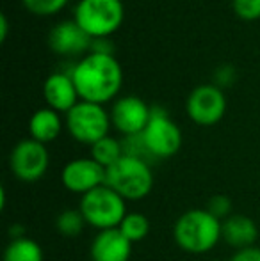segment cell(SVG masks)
<instances>
[{"label": "cell", "mask_w": 260, "mask_h": 261, "mask_svg": "<svg viewBox=\"0 0 260 261\" xmlns=\"http://www.w3.org/2000/svg\"><path fill=\"white\" fill-rule=\"evenodd\" d=\"M72 79L80 100L91 103H105L122 89L123 69L112 54L91 50L73 66Z\"/></svg>", "instance_id": "obj_1"}, {"label": "cell", "mask_w": 260, "mask_h": 261, "mask_svg": "<svg viewBox=\"0 0 260 261\" xmlns=\"http://www.w3.org/2000/svg\"><path fill=\"white\" fill-rule=\"evenodd\" d=\"M173 237L182 251L205 254L221 240V220L207 210H189L175 222Z\"/></svg>", "instance_id": "obj_2"}, {"label": "cell", "mask_w": 260, "mask_h": 261, "mask_svg": "<svg viewBox=\"0 0 260 261\" xmlns=\"http://www.w3.org/2000/svg\"><path fill=\"white\" fill-rule=\"evenodd\" d=\"M105 185L129 201H139L146 197L153 189V174L150 164L141 158L123 155L105 169Z\"/></svg>", "instance_id": "obj_3"}, {"label": "cell", "mask_w": 260, "mask_h": 261, "mask_svg": "<svg viewBox=\"0 0 260 261\" xmlns=\"http://www.w3.org/2000/svg\"><path fill=\"white\" fill-rule=\"evenodd\" d=\"M125 16L122 0H79L73 20L93 39L111 36L120 29Z\"/></svg>", "instance_id": "obj_4"}, {"label": "cell", "mask_w": 260, "mask_h": 261, "mask_svg": "<svg viewBox=\"0 0 260 261\" xmlns=\"http://www.w3.org/2000/svg\"><path fill=\"white\" fill-rule=\"evenodd\" d=\"M79 210L86 222L100 231L120 227L127 215L125 199L107 185H102L82 196Z\"/></svg>", "instance_id": "obj_5"}, {"label": "cell", "mask_w": 260, "mask_h": 261, "mask_svg": "<svg viewBox=\"0 0 260 261\" xmlns=\"http://www.w3.org/2000/svg\"><path fill=\"white\" fill-rule=\"evenodd\" d=\"M111 114L100 103L80 100L66 112V128L75 141L93 146L100 139L107 137L111 128Z\"/></svg>", "instance_id": "obj_6"}, {"label": "cell", "mask_w": 260, "mask_h": 261, "mask_svg": "<svg viewBox=\"0 0 260 261\" xmlns=\"http://www.w3.org/2000/svg\"><path fill=\"white\" fill-rule=\"evenodd\" d=\"M146 149L153 158H170L180 149L182 132L168 112L160 107H152L148 126L141 134Z\"/></svg>", "instance_id": "obj_7"}, {"label": "cell", "mask_w": 260, "mask_h": 261, "mask_svg": "<svg viewBox=\"0 0 260 261\" xmlns=\"http://www.w3.org/2000/svg\"><path fill=\"white\" fill-rule=\"evenodd\" d=\"M187 114L196 124L212 126L219 123L226 112V96L216 84H201L189 93L185 101Z\"/></svg>", "instance_id": "obj_8"}, {"label": "cell", "mask_w": 260, "mask_h": 261, "mask_svg": "<svg viewBox=\"0 0 260 261\" xmlns=\"http://www.w3.org/2000/svg\"><path fill=\"white\" fill-rule=\"evenodd\" d=\"M50 156L46 146L34 139H23L13 148L9 156V165L13 174L21 181H38L49 169Z\"/></svg>", "instance_id": "obj_9"}, {"label": "cell", "mask_w": 260, "mask_h": 261, "mask_svg": "<svg viewBox=\"0 0 260 261\" xmlns=\"http://www.w3.org/2000/svg\"><path fill=\"white\" fill-rule=\"evenodd\" d=\"M152 117V107L135 94H127L114 101L111 109V123L125 137L141 135Z\"/></svg>", "instance_id": "obj_10"}, {"label": "cell", "mask_w": 260, "mask_h": 261, "mask_svg": "<svg viewBox=\"0 0 260 261\" xmlns=\"http://www.w3.org/2000/svg\"><path fill=\"white\" fill-rule=\"evenodd\" d=\"M61 179L69 192L86 196L91 190L105 185V169L93 158H75L64 165Z\"/></svg>", "instance_id": "obj_11"}, {"label": "cell", "mask_w": 260, "mask_h": 261, "mask_svg": "<svg viewBox=\"0 0 260 261\" xmlns=\"http://www.w3.org/2000/svg\"><path fill=\"white\" fill-rule=\"evenodd\" d=\"M93 38L75 20H64L49 32V46L59 55H79L91 48Z\"/></svg>", "instance_id": "obj_12"}, {"label": "cell", "mask_w": 260, "mask_h": 261, "mask_svg": "<svg viewBox=\"0 0 260 261\" xmlns=\"http://www.w3.org/2000/svg\"><path fill=\"white\" fill-rule=\"evenodd\" d=\"M43 96L50 109L57 112H68L79 103V91L72 79V73L56 71L43 82Z\"/></svg>", "instance_id": "obj_13"}, {"label": "cell", "mask_w": 260, "mask_h": 261, "mask_svg": "<svg viewBox=\"0 0 260 261\" xmlns=\"http://www.w3.org/2000/svg\"><path fill=\"white\" fill-rule=\"evenodd\" d=\"M130 254L132 242L123 237L118 227L100 231L91 244V259L93 261H129Z\"/></svg>", "instance_id": "obj_14"}, {"label": "cell", "mask_w": 260, "mask_h": 261, "mask_svg": "<svg viewBox=\"0 0 260 261\" xmlns=\"http://www.w3.org/2000/svg\"><path fill=\"white\" fill-rule=\"evenodd\" d=\"M258 238V227L246 215H230L221 222V240L237 251L253 247Z\"/></svg>", "instance_id": "obj_15"}, {"label": "cell", "mask_w": 260, "mask_h": 261, "mask_svg": "<svg viewBox=\"0 0 260 261\" xmlns=\"http://www.w3.org/2000/svg\"><path fill=\"white\" fill-rule=\"evenodd\" d=\"M61 130H63V121L57 110L45 107V109L36 110L31 116L29 121V132H31V139L46 144L52 142L59 137Z\"/></svg>", "instance_id": "obj_16"}, {"label": "cell", "mask_w": 260, "mask_h": 261, "mask_svg": "<svg viewBox=\"0 0 260 261\" xmlns=\"http://www.w3.org/2000/svg\"><path fill=\"white\" fill-rule=\"evenodd\" d=\"M123 155H125L123 153V144L120 141H116L114 137H111V135L100 139V141L91 146V158L97 164H100L104 169H109L111 165H114Z\"/></svg>", "instance_id": "obj_17"}, {"label": "cell", "mask_w": 260, "mask_h": 261, "mask_svg": "<svg viewBox=\"0 0 260 261\" xmlns=\"http://www.w3.org/2000/svg\"><path fill=\"white\" fill-rule=\"evenodd\" d=\"M4 261H43V251L31 238H14L4 252Z\"/></svg>", "instance_id": "obj_18"}, {"label": "cell", "mask_w": 260, "mask_h": 261, "mask_svg": "<svg viewBox=\"0 0 260 261\" xmlns=\"http://www.w3.org/2000/svg\"><path fill=\"white\" fill-rule=\"evenodd\" d=\"M118 229L122 231L123 237L129 242H132V244H134V242H141L143 238H146L150 233V220L146 219L143 213L130 212L125 215V219L120 224Z\"/></svg>", "instance_id": "obj_19"}, {"label": "cell", "mask_w": 260, "mask_h": 261, "mask_svg": "<svg viewBox=\"0 0 260 261\" xmlns=\"http://www.w3.org/2000/svg\"><path fill=\"white\" fill-rule=\"evenodd\" d=\"M86 219H84L80 210H64L57 215L56 219V227L63 237L73 238L79 237L82 233L84 226H86Z\"/></svg>", "instance_id": "obj_20"}, {"label": "cell", "mask_w": 260, "mask_h": 261, "mask_svg": "<svg viewBox=\"0 0 260 261\" xmlns=\"http://www.w3.org/2000/svg\"><path fill=\"white\" fill-rule=\"evenodd\" d=\"M21 2L31 13L38 16H50L63 9L68 0H21Z\"/></svg>", "instance_id": "obj_21"}, {"label": "cell", "mask_w": 260, "mask_h": 261, "mask_svg": "<svg viewBox=\"0 0 260 261\" xmlns=\"http://www.w3.org/2000/svg\"><path fill=\"white\" fill-rule=\"evenodd\" d=\"M205 210L223 222V220L232 215V201H230V197L223 196V194H218V196H212L210 199H208L207 208Z\"/></svg>", "instance_id": "obj_22"}, {"label": "cell", "mask_w": 260, "mask_h": 261, "mask_svg": "<svg viewBox=\"0 0 260 261\" xmlns=\"http://www.w3.org/2000/svg\"><path fill=\"white\" fill-rule=\"evenodd\" d=\"M233 11L243 20L260 18V0H232Z\"/></svg>", "instance_id": "obj_23"}, {"label": "cell", "mask_w": 260, "mask_h": 261, "mask_svg": "<svg viewBox=\"0 0 260 261\" xmlns=\"http://www.w3.org/2000/svg\"><path fill=\"white\" fill-rule=\"evenodd\" d=\"M230 261H260V249L253 245V247L237 251L235 254L232 256V259H230Z\"/></svg>", "instance_id": "obj_24"}, {"label": "cell", "mask_w": 260, "mask_h": 261, "mask_svg": "<svg viewBox=\"0 0 260 261\" xmlns=\"http://www.w3.org/2000/svg\"><path fill=\"white\" fill-rule=\"evenodd\" d=\"M7 27H9V21H7V16L6 14H0V38H2V41H6L7 38Z\"/></svg>", "instance_id": "obj_25"}, {"label": "cell", "mask_w": 260, "mask_h": 261, "mask_svg": "<svg viewBox=\"0 0 260 261\" xmlns=\"http://www.w3.org/2000/svg\"><path fill=\"white\" fill-rule=\"evenodd\" d=\"M212 261H216V259H212Z\"/></svg>", "instance_id": "obj_26"}]
</instances>
